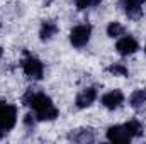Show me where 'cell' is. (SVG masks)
<instances>
[{
	"instance_id": "cell-1",
	"label": "cell",
	"mask_w": 146,
	"mask_h": 144,
	"mask_svg": "<svg viewBox=\"0 0 146 144\" xmlns=\"http://www.w3.org/2000/svg\"><path fill=\"white\" fill-rule=\"evenodd\" d=\"M22 102H24V105H27L34 110V115H36L37 120H54L60 114L58 108L54 107L53 100L46 93L34 92L33 88H29L26 92Z\"/></svg>"
},
{
	"instance_id": "cell-2",
	"label": "cell",
	"mask_w": 146,
	"mask_h": 144,
	"mask_svg": "<svg viewBox=\"0 0 146 144\" xmlns=\"http://www.w3.org/2000/svg\"><path fill=\"white\" fill-rule=\"evenodd\" d=\"M92 36V26L88 24H82V26H75L70 32V42L75 48H83Z\"/></svg>"
},
{
	"instance_id": "cell-3",
	"label": "cell",
	"mask_w": 146,
	"mask_h": 144,
	"mask_svg": "<svg viewBox=\"0 0 146 144\" xmlns=\"http://www.w3.org/2000/svg\"><path fill=\"white\" fill-rule=\"evenodd\" d=\"M22 70L26 73V76H29V78H33V80H41L42 75H44V66H42V63H41L37 58L31 56V54H27L26 59L22 61Z\"/></svg>"
},
{
	"instance_id": "cell-4",
	"label": "cell",
	"mask_w": 146,
	"mask_h": 144,
	"mask_svg": "<svg viewBox=\"0 0 146 144\" xmlns=\"http://www.w3.org/2000/svg\"><path fill=\"white\" fill-rule=\"evenodd\" d=\"M17 122V107L15 105H3L0 108V129L5 132V131H10Z\"/></svg>"
},
{
	"instance_id": "cell-5",
	"label": "cell",
	"mask_w": 146,
	"mask_h": 144,
	"mask_svg": "<svg viewBox=\"0 0 146 144\" xmlns=\"http://www.w3.org/2000/svg\"><path fill=\"white\" fill-rule=\"evenodd\" d=\"M146 0H121V5L124 9V14L133 19V20H138L143 17V9L141 5L145 3Z\"/></svg>"
},
{
	"instance_id": "cell-6",
	"label": "cell",
	"mask_w": 146,
	"mask_h": 144,
	"mask_svg": "<svg viewBox=\"0 0 146 144\" xmlns=\"http://www.w3.org/2000/svg\"><path fill=\"white\" fill-rule=\"evenodd\" d=\"M107 139L110 143H129L133 139L131 132L127 131L126 124L124 126H112L107 129Z\"/></svg>"
},
{
	"instance_id": "cell-7",
	"label": "cell",
	"mask_w": 146,
	"mask_h": 144,
	"mask_svg": "<svg viewBox=\"0 0 146 144\" xmlns=\"http://www.w3.org/2000/svg\"><path fill=\"white\" fill-rule=\"evenodd\" d=\"M115 49H117V53H119L121 56H129V54H133V53H136V51L139 49V44H138V41H136L134 37L124 36L117 41Z\"/></svg>"
},
{
	"instance_id": "cell-8",
	"label": "cell",
	"mask_w": 146,
	"mask_h": 144,
	"mask_svg": "<svg viewBox=\"0 0 146 144\" xmlns=\"http://www.w3.org/2000/svg\"><path fill=\"white\" fill-rule=\"evenodd\" d=\"M102 105L106 108H109V110H114V108H117L122 102H124V93L121 92V90H112V92H107L104 97H102Z\"/></svg>"
},
{
	"instance_id": "cell-9",
	"label": "cell",
	"mask_w": 146,
	"mask_h": 144,
	"mask_svg": "<svg viewBox=\"0 0 146 144\" xmlns=\"http://www.w3.org/2000/svg\"><path fill=\"white\" fill-rule=\"evenodd\" d=\"M68 139L73 143H80V144H87V143H94L95 139V132L94 129L87 127V129H76L68 134Z\"/></svg>"
},
{
	"instance_id": "cell-10",
	"label": "cell",
	"mask_w": 146,
	"mask_h": 144,
	"mask_svg": "<svg viewBox=\"0 0 146 144\" xmlns=\"http://www.w3.org/2000/svg\"><path fill=\"white\" fill-rule=\"evenodd\" d=\"M97 98V90L95 88H85L82 90L78 95H76V107L78 108H85V107H90Z\"/></svg>"
},
{
	"instance_id": "cell-11",
	"label": "cell",
	"mask_w": 146,
	"mask_h": 144,
	"mask_svg": "<svg viewBox=\"0 0 146 144\" xmlns=\"http://www.w3.org/2000/svg\"><path fill=\"white\" fill-rule=\"evenodd\" d=\"M56 32H58V26H56V22H53V20H44L42 26H41V31H39L41 41H49Z\"/></svg>"
},
{
	"instance_id": "cell-12",
	"label": "cell",
	"mask_w": 146,
	"mask_h": 144,
	"mask_svg": "<svg viewBox=\"0 0 146 144\" xmlns=\"http://www.w3.org/2000/svg\"><path fill=\"white\" fill-rule=\"evenodd\" d=\"M129 104H131V107L136 108V110L143 107V105L146 104V88H143V90H136V92L131 95Z\"/></svg>"
},
{
	"instance_id": "cell-13",
	"label": "cell",
	"mask_w": 146,
	"mask_h": 144,
	"mask_svg": "<svg viewBox=\"0 0 146 144\" xmlns=\"http://www.w3.org/2000/svg\"><path fill=\"white\" fill-rule=\"evenodd\" d=\"M126 127H127V131L131 132L133 137H138V136L143 134V126H141L139 120H129V122L126 124Z\"/></svg>"
},
{
	"instance_id": "cell-14",
	"label": "cell",
	"mask_w": 146,
	"mask_h": 144,
	"mask_svg": "<svg viewBox=\"0 0 146 144\" xmlns=\"http://www.w3.org/2000/svg\"><path fill=\"white\" fill-rule=\"evenodd\" d=\"M107 71L112 73V75H115V76H129L127 68H126L124 65H121V63H115V65L107 66Z\"/></svg>"
},
{
	"instance_id": "cell-15",
	"label": "cell",
	"mask_w": 146,
	"mask_h": 144,
	"mask_svg": "<svg viewBox=\"0 0 146 144\" xmlns=\"http://www.w3.org/2000/svg\"><path fill=\"white\" fill-rule=\"evenodd\" d=\"M124 34V27L119 24V22H110L107 26V36L110 37H119Z\"/></svg>"
},
{
	"instance_id": "cell-16",
	"label": "cell",
	"mask_w": 146,
	"mask_h": 144,
	"mask_svg": "<svg viewBox=\"0 0 146 144\" xmlns=\"http://www.w3.org/2000/svg\"><path fill=\"white\" fill-rule=\"evenodd\" d=\"M102 0H75V5H76V9L78 10H85L87 7H95V5H99Z\"/></svg>"
},
{
	"instance_id": "cell-17",
	"label": "cell",
	"mask_w": 146,
	"mask_h": 144,
	"mask_svg": "<svg viewBox=\"0 0 146 144\" xmlns=\"http://www.w3.org/2000/svg\"><path fill=\"white\" fill-rule=\"evenodd\" d=\"M36 115H33V114H27L26 117H24V124H26V127H29V129H33L34 126H36Z\"/></svg>"
},
{
	"instance_id": "cell-18",
	"label": "cell",
	"mask_w": 146,
	"mask_h": 144,
	"mask_svg": "<svg viewBox=\"0 0 146 144\" xmlns=\"http://www.w3.org/2000/svg\"><path fill=\"white\" fill-rule=\"evenodd\" d=\"M5 104H7V102H5V100H2V98H0V108L3 107V105H5Z\"/></svg>"
},
{
	"instance_id": "cell-19",
	"label": "cell",
	"mask_w": 146,
	"mask_h": 144,
	"mask_svg": "<svg viewBox=\"0 0 146 144\" xmlns=\"http://www.w3.org/2000/svg\"><path fill=\"white\" fill-rule=\"evenodd\" d=\"M2 54H3V49H2V46H0V58H2Z\"/></svg>"
},
{
	"instance_id": "cell-20",
	"label": "cell",
	"mask_w": 146,
	"mask_h": 144,
	"mask_svg": "<svg viewBox=\"0 0 146 144\" xmlns=\"http://www.w3.org/2000/svg\"><path fill=\"white\" fill-rule=\"evenodd\" d=\"M2 136H3V131H2V129H0V139H2Z\"/></svg>"
},
{
	"instance_id": "cell-21",
	"label": "cell",
	"mask_w": 146,
	"mask_h": 144,
	"mask_svg": "<svg viewBox=\"0 0 146 144\" xmlns=\"http://www.w3.org/2000/svg\"><path fill=\"white\" fill-rule=\"evenodd\" d=\"M145 53H146V46H145Z\"/></svg>"
}]
</instances>
